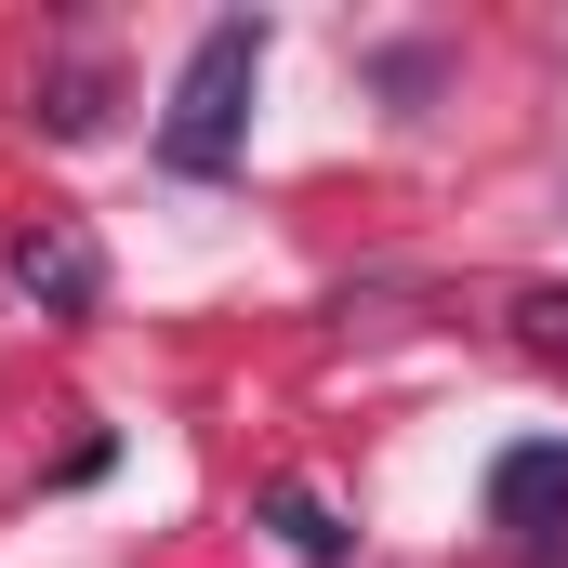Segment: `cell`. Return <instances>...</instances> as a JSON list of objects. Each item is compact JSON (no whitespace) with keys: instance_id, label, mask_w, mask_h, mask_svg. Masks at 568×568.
I'll return each instance as SVG.
<instances>
[{"instance_id":"cell-1","label":"cell","mask_w":568,"mask_h":568,"mask_svg":"<svg viewBox=\"0 0 568 568\" xmlns=\"http://www.w3.org/2000/svg\"><path fill=\"white\" fill-rule=\"evenodd\" d=\"M252 80H265V13H212L199 53H185V80H172V120H159V159H172L185 185L239 172V145H252Z\"/></svg>"},{"instance_id":"cell-2","label":"cell","mask_w":568,"mask_h":568,"mask_svg":"<svg viewBox=\"0 0 568 568\" xmlns=\"http://www.w3.org/2000/svg\"><path fill=\"white\" fill-rule=\"evenodd\" d=\"M13 291L53 304V317H93V304H106V252H93L80 225H27V239H13Z\"/></svg>"},{"instance_id":"cell-3","label":"cell","mask_w":568,"mask_h":568,"mask_svg":"<svg viewBox=\"0 0 568 568\" xmlns=\"http://www.w3.org/2000/svg\"><path fill=\"white\" fill-rule=\"evenodd\" d=\"M489 516L529 529V542H556V529H568V449H556V436H529V449L489 463Z\"/></svg>"},{"instance_id":"cell-4","label":"cell","mask_w":568,"mask_h":568,"mask_svg":"<svg viewBox=\"0 0 568 568\" xmlns=\"http://www.w3.org/2000/svg\"><path fill=\"white\" fill-rule=\"evenodd\" d=\"M265 529H278L304 568H344V516H331V503H317L304 476H278V489H265Z\"/></svg>"},{"instance_id":"cell-5","label":"cell","mask_w":568,"mask_h":568,"mask_svg":"<svg viewBox=\"0 0 568 568\" xmlns=\"http://www.w3.org/2000/svg\"><path fill=\"white\" fill-rule=\"evenodd\" d=\"M40 133H106V80H93V67H67V80H53V93H40Z\"/></svg>"},{"instance_id":"cell-6","label":"cell","mask_w":568,"mask_h":568,"mask_svg":"<svg viewBox=\"0 0 568 568\" xmlns=\"http://www.w3.org/2000/svg\"><path fill=\"white\" fill-rule=\"evenodd\" d=\"M516 331H529V344L568 371V291H516Z\"/></svg>"}]
</instances>
